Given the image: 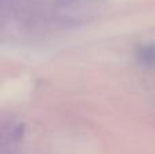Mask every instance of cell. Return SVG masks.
Listing matches in <instances>:
<instances>
[{
    "instance_id": "cell-1",
    "label": "cell",
    "mask_w": 155,
    "mask_h": 154,
    "mask_svg": "<svg viewBox=\"0 0 155 154\" xmlns=\"http://www.w3.org/2000/svg\"><path fill=\"white\" fill-rule=\"evenodd\" d=\"M136 57L143 65L154 67L155 65V44H146L139 48Z\"/></svg>"
}]
</instances>
